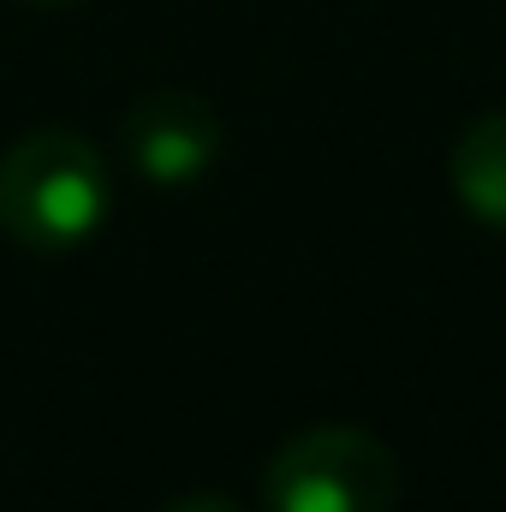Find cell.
Returning a JSON list of instances; mask_svg holds the SVG:
<instances>
[{
  "instance_id": "obj_6",
  "label": "cell",
  "mask_w": 506,
  "mask_h": 512,
  "mask_svg": "<svg viewBox=\"0 0 506 512\" xmlns=\"http://www.w3.org/2000/svg\"><path fill=\"white\" fill-rule=\"evenodd\" d=\"M36 6H66V0H36Z\"/></svg>"
},
{
  "instance_id": "obj_2",
  "label": "cell",
  "mask_w": 506,
  "mask_h": 512,
  "mask_svg": "<svg viewBox=\"0 0 506 512\" xmlns=\"http://www.w3.org/2000/svg\"><path fill=\"white\" fill-rule=\"evenodd\" d=\"M405 471L393 447L358 423H322L274 447L262 471L268 512H399Z\"/></svg>"
},
{
  "instance_id": "obj_1",
  "label": "cell",
  "mask_w": 506,
  "mask_h": 512,
  "mask_svg": "<svg viewBox=\"0 0 506 512\" xmlns=\"http://www.w3.org/2000/svg\"><path fill=\"white\" fill-rule=\"evenodd\" d=\"M114 173L90 137L66 126L30 131L0 155V233L30 256H66L108 221Z\"/></svg>"
},
{
  "instance_id": "obj_4",
  "label": "cell",
  "mask_w": 506,
  "mask_h": 512,
  "mask_svg": "<svg viewBox=\"0 0 506 512\" xmlns=\"http://www.w3.org/2000/svg\"><path fill=\"white\" fill-rule=\"evenodd\" d=\"M447 179H453V197L471 221L506 233V108L459 131V143L447 155Z\"/></svg>"
},
{
  "instance_id": "obj_5",
  "label": "cell",
  "mask_w": 506,
  "mask_h": 512,
  "mask_svg": "<svg viewBox=\"0 0 506 512\" xmlns=\"http://www.w3.org/2000/svg\"><path fill=\"white\" fill-rule=\"evenodd\" d=\"M161 512H245L239 501H227V495H209V489H197V495H179V501H167Z\"/></svg>"
},
{
  "instance_id": "obj_3",
  "label": "cell",
  "mask_w": 506,
  "mask_h": 512,
  "mask_svg": "<svg viewBox=\"0 0 506 512\" xmlns=\"http://www.w3.org/2000/svg\"><path fill=\"white\" fill-rule=\"evenodd\" d=\"M221 143L227 131L215 102L191 90H155L120 120V149L149 185H197L221 161Z\"/></svg>"
}]
</instances>
